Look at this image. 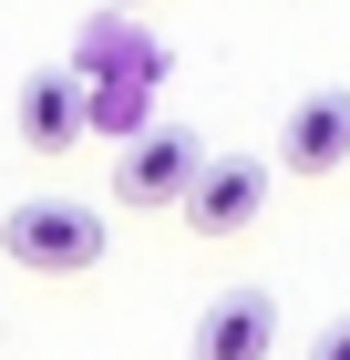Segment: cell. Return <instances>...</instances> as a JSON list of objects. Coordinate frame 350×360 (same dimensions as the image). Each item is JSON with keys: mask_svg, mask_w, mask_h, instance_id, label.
Masks as SVG:
<instances>
[{"mask_svg": "<svg viewBox=\"0 0 350 360\" xmlns=\"http://www.w3.org/2000/svg\"><path fill=\"white\" fill-rule=\"evenodd\" d=\"M0 257L31 268V278L104 268V206H82V195H21V206L0 217Z\"/></svg>", "mask_w": 350, "mask_h": 360, "instance_id": "1", "label": "cell"}, {"mask_svg": "<svg viewBox=\"0 0 350 360\" xmlns=\"http://www.w3.org/2000/svg\"><path fill=\"white\" fill-rule=\"evenodd\" d=\"M196 165H206V144L186 134V124H144V134H124V165H113V195L124 206H186V186H196Z\"/></svg>", "mask_w": 350, "mask_h": 360, "instance_id": "2", "label": "cell"}, {"mask_svg": "<svg viewBox=\"0 0 350 360\" xmlns=\"http://www.w3.org/2000/svg\"><path fill=\"white\" fill-rule=\"evenodd\" d=\"M258 217H268V165L258 155H206L186 186V226L196 237H247Z\"/></svg>", "mask_w": 350, "mask_h": 360, "instance_id": "3", "label": "cell"}, {"mask_svg": "<svg viewBox=\"0 0 350 360\" xmlns=\"http://www.w3.org/2000/svg\"><path fill=\"white\" fill-rule=\"evenodd\" d=\"M11 124H21L31 155H73V144L93 134V83L52 62V72H31V83H21V113H11Z\"/></svg>", "mask_w": 350, "mask_h": 360, "instance_id": "4", "label": "cell"}, {"mask_svg": "<svg viewBox=\"0 0 350 360\" xmlns=\"http://www.w3.org/2000/svg\"><path fill=\"white\" fill-rule=\"evenodd\" d=\"M278 350V299L268 288H216L196 309V350L186 360H268Z\"/></svg>", "mask_w": 350, "mask_h": 360, "instance_id": "5", "label": "cell"}, {"mask_svg": "<svg viewBox=\"0 0 350 360\" xmlns=\"http://www.w3.org/2000/svg\"><path fill=\"white\" fill-rule=\"evenodd\" d=\"M278 165L289 175H340L350 165V93H309L278 124Z\"/></svg>", "mask_w": 350, "mask_h": 360, "instance_id": "6", "label": "cell"}, {"mask_svg": "<svg viewBox=\"0 0 350 360\" xmlns=\"http://www.w3.org/2000/svg\"><path fill=\"white\" fill-rule=\"evenodd\" d=\"M309 360H350V319H330V330L309 340Z\"/></svg>", "mask_w": 350, "mask_h": 360, "instance_id": "7", "label": "cell"}, {"mask_svg": "<svg viewBox=\"0 0 350 360\" xmlns=\"http://www.w3.org/2000/svg\"><path fill=\"white\" fill-rule=\"evenodd\" d=\"M104 11H155V0H104Z\"/></svg>", "mask_w": 350, "mask_h": 360, "instance_id": "8", "label": "cell"}]
</instances>
